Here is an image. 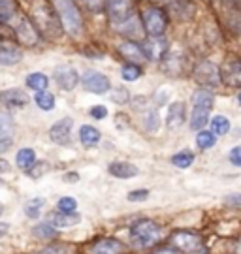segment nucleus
<instances>
[{"mask_svg": "<svg viewBox=\"0 0 241 254\" xmlns=\"http://www.w3.org/2000/svg\"><path fill=\"white\" fill-rule=\"evenodd\" d=\"M76 207H78V201L74 198H61L59 200V211H63V213H76Z\"/></svg>", "mask_w": 241, "mask_h": 254, "instance_id": "38", "label": "nucleus"}, {"mask_svg": "<svg viewBox=\"0 0 241 254\" xmlns=\"http://www.w3.org/2000/svg\"><path fill=\"white\" fill-rule=\"evenodd\" d=\"M30 17L36 30L47 40H57L63 36V23L57 13V9L47 0H34L30 6Z\"/></svg>", "mask_w": 241, "mask_h": 254, "instance_id": "1", "label": "nucleus"}, {"mask_svg": "<svg viewBox=\"0 0 241 254\" xmlns=\"http://www.w3.org/2000/svg\"><path fill=\"white\" fill-rule=\"evenodd\" d=\"M228 130H230V121L224 115H217L211 119V132L215 136H224V134H228Z\"/></svg>", "mask_w": 241, "mask_h": 254, "instance_id": "29", "label": "nucleus"}, {"mask_svg": "<svg viewBox=\"0 0 241 254\" xmlns=\"http://www.w3.org/2000/svg\"><path fill=\"white\" fill-rule=\"evenodd\" d=\"M0 102L6 108H25L28 104V94L21 89H8L0 92Z\"/></svg>", "mask_w": 241, "mask_h": 254, "instance_id": "16", "label": "nucleus"}, {"mask_svg": "<svg viewBox=\"0 0 241 254\" xmlns=\"http://www.w3.org/2000/svg\"><path fill=\"white\" fill-rule=\"evenodd\" d=\"M161 226L155 220H149V218L136 220L134 224L130 226V241L136 247H142V249L155 245L161 239Z\"/></svg>", "mask_w": 241, "mask_h": 254, "instance_id": "4", "label": "nucleus"}, {"mask_svg": "<svg viewBox=\"0 0 241 254\" xmlns=\"http://www.w3.org/2000/svg\"><path fill=\"white\" fill-rule=\"evenodd\" d=\"M78 179H80V175H78V173H66V175H64V181L76 183Z\"/></svg>", "mask_w": 241, "mask_h": 254, "instance_id": "47", "label": "nucleus"}, {"mask_svg": "<svg viewBox=\"0 0 241 254\" xmlns=\"http://www.w3.org/2000/svg\"><path fill=\"white\" fill-rule=\"evenodd\" d=\"M215 96L207 89H198L192 94V113H190V128L192 130H202L209 121V113L213 109Z\"/></svg>", "mask_w": 241, "mask_h": 254, "instance_id": "2", "label": "nucleus"}, {"mask_svg": "<svg viewBox=\"0 0 241 254\" xmlns=\"http://www.w3.org/2000/svg\"><path fill=\"white\" fill-rule=\"evenodd\" d=\"M74 127V121L70 117H64L57 121L53 127L49 128V137L57 145H68L70 143V132Z\"/></svg>", "mask_w": 241, "mask_h": 254, "instance_id": "11", "label": "nucleus"}, {"mask_svg": "<svg viewBox=\"0 0 241 254\" xmlns=\"http://www.w3.org/2000/svg\"><path fill=\"white\" fill-rule=\"evenodd\" d=\"M81 83L83 87L89 92H94V94H104L111 89V83L107 79L104 73L96 72V70H87L81 77Z\"/></svg>", "mask_w": 241, "mask_h": 254, "instance_id": "9", "label": "nucleus"}, {"mask_svg": "<svg viewBox=\"0 0 241 254\" xmlns=\"http://www.w3.org/2000/svg\"><path fill=\"white\" fill-rule=\"evenodd\" d=\"M119 53L125 57L126 61H130L132 64H142L147 57L143 53V47L140 44H136V42H123L121 46H119Z\"/></svg>", "mask_w": 241, "mask_h": 254, "instance_id": "17", "label": "nucleus"}, {"mask_svg": "<svg viewBox=\"0 0 241 254\" xmlns=\"http://www.w3.org/2000/svg\"><path fill=\"white\" fill-rule=\"evenodd\" d=\"M2 211H4V207H2V205H0V215H2Z\"/></svg>", "mask_w": 241, "mask_h": 254, "instance_id": "53", "label": "nucleus"}, {"mask_svg": "<svg viewBox=\"0 0 241 254\" xmlns=\"http://www.w3.org/2000/svg\"><path fill=\"white\" fill-rule=\"evenodd\" d=\"M168 51L170 49H168V42L164 40V36H149L143 42V53L149 61L159 63L166 57Z\"/></svg>", "mask_w": 241, "mask_h": 254, "instance_id": "10", "label": "nucleus"}, {"mask_svg": "<svg viewBox=\"0 0 241 254\" xmlns=\"http://www.w3.org/2000/svg\"><path fill=\"white\" fill-rule=\"evenodd\" d=\"M55 228L49 224V222H42V224H38L34 228V236L42 237V239H53L55 237Z\"/></svg>", "mask_w": 241, "mask_h": 254, "instance_id": "36", "label": "nucleus"}, {"mask_svg": "<svg viewBox=\"0 0 241 254\" xmlns=\"http://www.w3.org/2000/svg\"><path fill=\"white\" fill-rule=\"evenodd\" d=\"M238 100H240V104H241V92H240V96H238Z\"/></svg>", "mask_w": 241, "mask_h": 254, "instance_id": "54", "label": "nucleus"}, {"mask_svg": "<svg viewBox=\"0 0 241 254\" xmlns=\"http://www.w3.org/2000/svg\"><path fill=\"white\" fill-rule=\"evenodd\" d=\"M128 201H145L147 198H149V190H132V192H128Z\"/></svg>", "mask_w": 241, "mask_h": 254, "instance_id": "39", "label": "nucleus"}, {"mask_svg": "<svg viewBox=\"0 0 241 254\" xmlns=\"http://www.w3.org/2000/svg\"><path fill=\"white\" fill-rule=\"evenodd\" d=\"M143 125L149 132H155L161 127V117H159V109H149L147 115L143 117Z\"/></svg>", "mask_w": 241, "mask_h": 254, "instance_id": "34", "label": "nucleus"}, {"mask_svg": "<svg viewBox=\"0 0 241 254\" xmlns=\"http://www.w3.org/2000/svg\"><path fill=\"white\" fill-rule=\"evenodd\" d=\"M192 75L200 85L204 87H217L223 81V72L219 70V66L211 61H200L192 70Z\"/></svg>", "mask_w": 241, "mask_h": 254, "instance_id": "6", "label": "nucleus"}, {"mask_svg": "<svg viewBox=\"0 0 241 254\" xmlns=\"http://www.w3.org/2000/svg\"><path fill=\"white\" fill-rule=\"evenodd\" d=\"M90 115H92L94 119H106L107 117L106 106H94V108L90 109Z\"/></svg>", "mask_w": 241, "mask_h": 254, "instance_id": "43", "label": "nucleus"}, {"mask_svg": "<svg viewBox=\"0 0 241 254\" xmlns=\"http://www.w3.org/2000/svg\"><path fill=\"white\" fill-rule=\"evenodd\" d=\"M123 251L125 245L119 239H100L92 245L90 254H123Z\"/></svg>", "mask_w": 241, "mask_h": 254, "instance_id": "18", "label": "nucleus"}, {"mask_svg": "<svg viewBox=\"0 0 241 254\" xmlns=\"http://www.w3.org/2000/svg\"><path fill=\"white\" fill-rule=\"evenodd\" d=\"M34 102L38 104V108L44 109V111H51L55 108V96L49 91H40L36 92Z\"/></svg>", "mask_w": 241, "mask_h": 254, "instance_id": "27", "label": "nucleus"}, {"mask_svg": "<svg viewBox=\"0 0 241 254\" xmlns=\"http://www.w3.org/2000/svg\"><path fill=\"white\" fill-rule=\"evenodd\" d=\"M15 32H17L19 42H21L23 46L34 47L36 44H38V36H40V32L36 30V27L32 25V21H30V19H27V17L21 19L17 28H15Z\"/></svg>", "mask_w": 241, "mask_h": 254, "instance_id": "13", "label": "nucleus"}, {"mask_svg": "<svg viewBox=\"0 0 241 254\" xmlns=\"http://www.w3.org/2000/svg\"><path fill=\"white\" fill-rule=\"evenodd\" d=\"M155 254H179L177 249H161V251H157Z\"/></svg>", "mask_w": 241, "mask_h": 254, "instance_id": "48", "label": "nucleus"}, {"mask_svg": "<svg viewBox=\"0 0 241 254\" xmlns=\"http://www.w3.org/2000/svg\"><path fill=\"white\" fill-rule=\"evenodd\" d=\"M107 172L113 177H119V179H130V177H136L140 173V170L130 162H111Z\"/></svg>", "mask_w": 241, "mask_h": 254, "instance_id": "20", "label": "nucleus"}, {"mask_svg": "<svg viewBox=\"0 0 241 254\" xmlns=\"http://www.w3.org/2000/svg\"><path fill=\"white\" fill-rule=\"evenodd\" d=\"M80 220H81V217L78 213H63V211H59V213H53V215H51V222H53V226H57V228L76 226Z\"/></svg>", "mask_w": 241, "mask_h": 254, "instance_id": "23", "label": "nucleus"}, {"mask_svg": "<svg viewBox=\"0 0 241 254\" xmlns=\"http://www.w3.org/2000/svg\"><path fill=\"white\" fill-rule=\"evenodd\" d=\"M44 203H45L44 198H34V200H30L27 205H25V215H27L28 218H38L40 209H42Z\"/></svg>", "mask_w": 241, "mask_h": 254, "instance_id": "35", "label": "nucleus"}, {"mask_svg": "<svg viewBox=\"0 0 241 254\" xmlns=\"http://www.w3.org/2000/svg\"><path fill=\"white\" fill-rule=\"evenodd\" d=\"M113 102H117V104H125V102H128V91H125V89H117V91H113Z\"/></svg>", "mask_w": 241, "mask_h": 254, "instance_id": "41", "label": "nucleus"}, {"mask_svg": "<svg viewBox=\"0 0 241 254\" xmlns=\"http://www.w3.org/2000/svg\"><path fill=\"white\" fill-rule=\"evenodd\" d=\"M168 96H170V92H168V89H162L161 94L157 92V94H155V102H157V108H161V106H164V104H166V100H168Z\"/></svg>", "mask_w": 241, "mask_h": 254, "instance_id": "44", "label": "nucleus"}, {"mask_svg": "<svg viewBox=\"0 0 241 254\" xmlns=\"http://www.w3.org/2000/svg\"><path fill=\"white\" fill-rule=\"evenodd\" d=\"M230 162L234 166L241 168V147H234L232 151H230Z\"/></svg>", "mask_w": 241, "mask_h": 254, "instance_id": "42", "label": "nucleus"}, {"mask_svg": "<svg viewBox=\"0 0 241 254\" xmlns=\"http://www.w3.org/2000/svg\"><path fill=\"white\" fill-rule=\"evenodd\" d=\"M80 139L85 147H94L100 143V132L94 127L83 125V127L80 128Z\"/></svg>", "mask_w": 241, "mask_h": 254, "instance_id": "24", "label": "nucleus"}, {"mask_svg": "<svg viewBox=\"0 0 241 254\" xmlns=\"http://www.w3.org/2000/svg\"><path fill=\"white\" fill-rule=\"evenodd\" d=\"M106 9H107V17L111 21V25H115V27L126 25V23L132 21L136 15L134 0H107Z\"/></svg>", "mask_w": 241, "mask_h": 254, "instance_id": "5", "label": "nucleus"}, {"mask_svg": "<svg viewBox=\"0 0 241 254\" xmlns=\"http://www.w3.org/2000/svg\"><path fill=\"white\" fill-rule=\"evenodd\" d=\"M190 254H209V251H207V249H202V247H200L198 251H194V253H190Z\"/></svg>", "mask_w": 241, "mask_h": 254, "instance_id": "51", "label": "nucleus"}, {"mask_svg": "<svg viewBox=\"0 0 241 254\" xmlns=\"http://www.w3.org/2000/svg\"><path fill=\"white\" fill-rule=\"evenodd\" d=\"M226 203H228L230 207L241 209V194H230V196L226 198Z\"/></svg>", "mask_w": 241, "mask_h": 254, "instance_id": "45", "label": "nucleus"}, {"mask_svg": "<svg viewBox=\"0 0 241 254\" xmlns=\"http://www.w3.org/2000/svg\"><path fill=\"white\" fill-rule=\"evenodd\" d=\"M13 134V119L9 117L8 111L0 109V139L2 137H9Z\"/></svg>", "mask_w": 241, "mask_h": 254, "instance_id": "30", "label": "nucleus"}, {"mask_svg": "<svg viewBox=\"0 0 241 254\" xmlns=\"http://www.w3.org/2000/svg\"><path fill=\"white\" fill-rule=\"evenodd\" d=\"M171 245L177 251H185V253H194L200 249V237L192 232H175L171 236Z\"/></svg>", "mask_w": 241, "mask_h": 254, "instance_id": "12", "label": "nucleus"}, {"mask_svg": "<svg viewBox=\"0 0 241 254\" xmlns=\"http://www.w3.org/2000/svg\"><path fill=\"white\" fill-rule=\"evenodd\" d=\"M85 2V6L90 9V11H100V9L106 6L107 0H83Z\"/></svg>", "mask_w": 241, "mask_h": 254, "instance_id": "40", "label": "nucleus"}, {"mask_svg": "<svg viewBox=\"0 0 241 254\" xmlns=\"http://www.w3.org/2000/svg\"><path fill=\"white\" fill-rule=\"evenodd\" d=\"M15 162H17V166L21 168V170H25V172H30L32 170V166L36 164V153L32 151V149H21L17 153V156H15Z\"/></svg>", "mask_w": 241, "mask_h": 254, "instance_id": "25", "label": "nucleus"}, {"mask_svg": "<svg viewBox=\"0 0 241 254\" xmlns=\"http://www.w3.org/2000/svg\"><path fill=\"white\" fill-rule=\"evenodd\" d=\"M8 170H9V164H8V160H2V158H0V173L8 172Z\"/></svg>", "mask_w": 241, "mask_h": 254, "instance_id": "49", "label": "nucleus"}, {"mask_svg": "<svg viewBox=\"0 0 241 254\" xmlns=\"http://www.w3.org/2000/svg\"><path fill=\"white\" fill-rule=\"evenodd\" d=\"M55 9L61 17L63 28L70 36L78 38L83 32V17L74 0H55Z\"/></svg>", "mask_w": 241, "mask_h": 254, "instance_id": "3", "label": "nucleus"}, {"mask_svg": "<svg viewBox=\"0 0 241 254\" xmlns=\"http://www.w3.org/2000/svg\"><path fill=\"white\" fill-rule=\"evenodd\" d=\"M217 143V136L213 132H206V130H200L196 136V145L200 149H211Z\"/></svg>", "mask_w": 241, "mask_h": 254, "instance_id": "32", "label": "nucleus"}, {"mask_svg": "<svg viewBox=\"0 0 241 254\" xmlns=\"http://www.w3.org/2000/svg\"><path fill=\"white\" fill-rule=\"evenodd\" d=\"M143 27L149 36H162L168 27V15L161 8H149L143 13Z\"/></svg>", "mask_w": 241, "mask_h": 254, "instance_id": "7", "label": "nucleus"}, {"mask_svg": "<svg viewBox=\"0 0 241 254\" xmlns=\"http://www.w3.org/2000/svg\"><path fill=\"white\" fill-rule=\"evenodd\" d=\"M53 79L63 91H74L80 83V73L70 64H61L53 70Z\"/></svg>", "mask_w": 241, "mask_h": 254, "instance_id": "8", "label": "nucleus"}, {"mask_svg": "<svg viewBox=\"0 0 241 254\" xmlns=\"http://www.w3.org/2000/svg\"><path fill=\"white\" fill-rule=\"evenodd\" d=\"M17 6L13 0H0V23H8L13 19Z\"/></svg>", "mask_w": 241, "mask_h": 254, "instance_id": "28", "label": "nucleus"}, {"mask_svg": "<svg viewBox=\"0 0 241 254\" xmlns=\"http://www.w3.org/2000/svg\"><path fill=\"white\" fill-rule=\"evenodd\" d=\"M234 4H236V6H238V8H241V0H232Z\"/></svg>", "mask_w": 241, "mask_h": 254, "instance_id": "52", "label": "nucleus"}, {"mask_svg": "<svg viewBox=\"0 0 241 254\" xmlns=\"http://www.w3.org/2000/svg\"><path fill=\"white\" fill-rule=\"evenodd\" d=\"M223 77L230 87H241V61H230L224 66Z\"/></svg>", "mask_w": 241, "mask_h": 254, "instance_id": "21", "label": "nucleus"}, {"mask_svg": "<svg viewBox=\"0 0 241 254\" xmlns=\"http://www.w3.org/2000/svg\"><path fill=\"white\" fill-rule=\"evenodd\" d=\"M187 119V108L183 102H175L170 106V111H168V117H166V125L168 128H179Z\"/></svg>", "mask_w": 241, "mask_h": 254, "instance_id": "19", "label": "nucleus"}, {"mask_svg": "<svg viewBox=\"0 0 241 254\" xmlns=\"http://www.w3.org/2000/svg\"><path fill=\"white\" fill-rule=\"evenodd\" d=\"M47 85H49V79H47V75H45V73H42V72L28 73V77H27L28 89L40 92V91H45V89H47Z\"/></svg>", "mask_w": 241, "mask_h": 254, "instance_id": "26", "label": "nucleus"}, {"mask_svg": "<svg viewBox=\"0 0 241 254\" xmlns=\"http://www.w3.org/2000/svg\"><path fill=\"white\" fill-rule=\"evenodd\" d=\"M21 59H23L21 47L8 40H0V64L2 66H15Z\"/></svg>", "mask_w": 241, "mask_h": 254, "instance_id": "14", "label": "nucleus"}, {"mask_svg": "<svg viewBox=\"0 0 241 254\" xmlns=\"http://www.w3.org/2000/svg\"><path fill=\"white\" fill-rule=\"evenodd\" d=\"M8 224H4V222H0V239H2V237L6 236V234H8Z\"/></svg>", "mask_w": 241, "mask_h": 254, "instance_id": "50", "label": "nucleus"}, {"mask_svg": "<svg viewBox=\"0 0 241 254\" xmlns=\"http://www.w3.org/2000/svg\"><path fill=\"white\" fill-rule=\"evenodd\" d=\"M70 253V247L63 245V243H53V245L45 247L44 251H40L38 254H68Z\"/></svg>", "mask_w": 241, "mask_h": 254, "instance_id": "37", "label": "nucleus"}, {"mask_svg": "<svg viewBox=\"0 0 241 254\" xmlns=\"http://www.w3.org/2000/svg\"><path fill=\"white\" fill-rule=\"evenodd\" d=\"M142 73H143L142 66H140V64H132V63L125 64L123 70H121V75H123L125 81H136V79H140Z\"/></svg>", "mask_w": 241, "mask_h": 254, "instance_id": "31", "label": "nucleus"}, {"mask_svg": "<svg viewBox=\"0 0 241 254\" xmlns=\"http://www.w3.org/2000/svg\"><path fill=\"white\" fill-rule=\"evenodd\" d=\"M11 143H13L11 137H2L0 139V153H6L9 147H11Z\"/></svg>", "mask_w": 241, "mask_h": 254, "instance_id": "46", "label": "nucleus"}, {"mask_svg": "<svg viewBox=\"0 0 241 254\" xmlns=\"http://www.w3.org/2000/svg\"><path fill=\"white\" fill-rule=\"evenodd\" d=\"M168 8H170L171 15H175L179 19H190L194 13V6L188 0H171Z\"/></svg>", "mask_w": 241, "mask_h": 254, "instance_id": "22", "label": "nucleus"}, {"mask_svg": "<svg viewBox=\"0 0 241 254\" xmlns=\"http://www.w3.org/2000/svg\"><path fill=\"white\" fill-rule=\"evenodd\" d=\"M0 185H2V179H0Z\"/></svg>", "mask_w": 241, "mask_h": 254, "instance_id": "55", "label": "nucleus"}, {"mask_svg": "<svg viewBox=\"0 0 241 254\" xmlns=\"http://www.w3.org/2000/svg\"><path fill=\"white\" fill-rule=\"evenodd\" d=\"M162 68L170 75H181L185 70V57L181 51H168L162 59Z\"/></svg>", "mask_w": 241, "mask_h": 254, "instance_id": "15", "label": "nucleus"}, {"mask_svg": "<svg viewBox=\"0 0 241 254\" xmlns=\"http://www.w3.org/2000/svg\"><path fill=\"white\" fill-rule=\"evenodd\" d=\"M192 162H194V154L190 151H181V153L171 156V164L177 166V168H188Z\"/></svg>", "mask_w": 241, "mask_h": 254, "instance_id": "33", "label": "nucleus"}]
</instances>
